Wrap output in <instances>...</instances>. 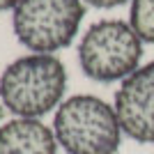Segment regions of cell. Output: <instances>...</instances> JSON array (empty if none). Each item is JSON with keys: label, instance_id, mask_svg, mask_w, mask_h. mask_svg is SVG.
<instances>
[{"label": "cell", "instance_id": "cell-1", "mask_svg": "<svg viewBox=\"0 0 154 154\" xmlns=\"http://www.w3.org/2000/svg\"><path fill=\"white\" fill-rule=\"evenodd\" d=\"M67 69L53 53H30L9 62L0 76V101L16 117L46 115L60 106Z\"/></svg>", "mask_w": 154, "mask_h": 154}, {"label": "cell", "instance_id": "cell-2", "mask_svg": "<svg viewBox=\"0 0 154 154\" xmlns=\"http://www.w3.org/2000/svg\"><path fill=\"white\" fill-rule=\"evenodd\" d=\"M53 134L67 154H117L124 131L110 103L94 94H76L58 106Z\"/></svg>", "mask_w": 154, "mask_h": 154}, {"label": "cell", "instance_id": "cell-3", "mask_svg": "<svg viewBox=\"0 0 154 154\" xmlns=\"http://www.w3.org/2000/svg\"><path fill=\"white\" fill-rule=\"evenodd\" d=\"M143 58V42L134 28L117 19H103L85 30L78 44V64L88 78L99 83L124 81Z\"/></svg>", "mask_w": 154, "mask_h": 154}, {"label": "cell", "instance_id": "cell-4", "mask_svg": "<svg viewBox=\"0 0 154 154\" xmlns=\"http://www.w3.org/2000/svg\"><path fill=\"white\" fill-rule=\"evenodd\" d=\"M83 16V0H21L14 7L12 26L26 48L55 53L74 42Z\"/></svg>", "mask_w": 154, "mask_h": 154}, {"label": "cell", "instance_id": "cell-5", "mask_svg": "<svg viewBox=\"0 0 154 154\" xmlns=\"http://www.w3.org/2000/svg\"><path fill=\"white\" fill-rule=\"evenodd\" d=\"M113 108L122 131L138 143H154V60L122 81Z\"/></svg>", "mask_w": 154, "mask_h": 154}, {"label": "cell", "instance_id": "cell-6", "mask_svg": "<svg viewBox=\"0 0 154 154\" xmlns=\"http://www.w3.org/2000/svg\"><path fill=\"white\" fill-rule=\"evenodd\" d=\"M0 154H58V138L35 117H14L0 127Z\"/></svg>", "mask_w": 154, "mask_h": 154}, {"label": "cell", "instance_id": "cell-7", "mask_svg": "<svg viewBox=\"0 0 154 154\" xmlns=\"http://www.w3.org/2000/svg\"><path fill=\"white\" fill-rule=\"evenodd\" d=\"M129 26L140 37V42L154 44V0H131Z\"/></svg>", "mask_w": 154, "mask_h": 154}, {"label": "cell", "instance_id": "cell-8", "mask_svg": "<svg viewBox=\"0 0 154 154\" xmlns=\"http://www.w3.org/2000/svg\"><path fill=\"white\" fill-rule=\"evenodd\" d=\"M85 5H92V7H99V9H110V7H117V5H124L129 0H83Z\"/></svg>", "mask_w": 154, "mask_h": 154}, {"label": "cell", "instance_id": "cell-9", "mask_svg": "<svg viewBox=\"0 0 154 154\" xmlns=\"http://www.w3.org/2000/svg\"><path fill=\"white\" fill-rule=\"evenodd\" d=\"M21 0H0V12H7V9H14Z\"/></svg>", "mask_w": 154, "mask_h": 154}, {"label": "cell", "instance_id": "cell-10", "mask_svg": "<svg viewBox=\"0 0 154 154\" xmlns=\"http://www.w3.org/2000/svg\"><path fill=\"white\" fill-rule=\"evenodd\" d=\"M0 115H2V110H0Z\"/></svg>", "mask_w": 154, "mask_h": 154}]
</instances>
